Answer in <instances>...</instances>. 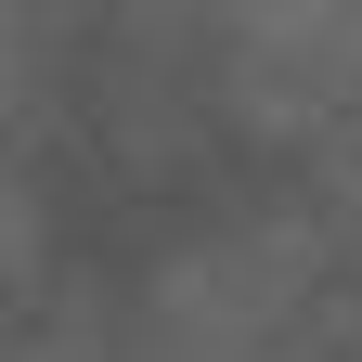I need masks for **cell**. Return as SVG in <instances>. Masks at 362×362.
Listing matches in <instances>:
<instances>
[{
	"label": "cell",
	"mask_w": 362,
	"mask_h": 362,
	"mask_svg": "<svg viewBox=\"0 0 362 362\" xmlns=\"http://www.w3.org/2000/svg\"><path fill=\"white\" fill-rule=\"evenodd\" d=\"M129 362H362L324 220H220L168 246L129 310Z\"/></svg>",
	"instance_id": "cell-1"
},
{
	"label": "cell",
	"mask_w": 362,
	"mask_h": 362,
	"mask_svg": "<svg viewBox=\"0 0 362 362\" xmlns=\"http://www.w3.org/2000/svg\"><path fill=\"white\" fill-rule=\"evenodd\" d=\"M220 104L285 156H362V0H220Z\"/></svg>",
	"instance_id": "cell-2"
},
{
	"label": "cell",
	"mask_w": 362,
	"mask_h": 362,
	"mask_svg": "<svg viewBox=\"0 0 362 362\" xmlns=\"http://www.w3.org/2000/svg\"><path fill=\"white\" fill-rule=\"evenodd\" d=\"M65 39H78V0H0V129H13L39 90H52Z\"/></svg>",
	"instance_id": "cell-3"
},
{
	"label": "cell",
	"mask_w": 362,
	"mask_h": 362,
	"mask_svg": "<svg viewBox=\"0 0 362 362\" xmlns=\"http://www.w3.org/2000/svg\"><path fill=\"white\" fill-rule=\"evenodd\" d=\"M26 285H39V194H26V181H0V337H13Z\"/></svg>",
	"instance_id": "cell-4"
}]
</instances>
